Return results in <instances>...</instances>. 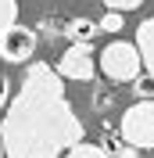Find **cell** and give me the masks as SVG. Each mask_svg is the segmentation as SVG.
Returning a JSON list of instances; mask_svg holds the SVG:
<instances>
[{"label":"cell","instance_id":"cell-13","mask_svg":"<svg viewBox=\"0 0 154 158\" xmlns=\"http://www.w3.org/2000/svg\"><path fill=\"white\" fill-rule=\"evenodd\" d=\"M7 86H11V79L0 72V108H7Z\"/></svg>","mask_w":154,"mask_h":158},{"label":"cell","instance_id":"cell-11","mask_svg":"<svg viewBox=\"0 0 154 158\" xmlns=\"http://www.w3.org/2000/svg\"><path fill=\"white\" fill-rule=\"evenodd\" d=\"M100 4H104L107 11H122V15H125V11H136L144 0H100Z\"/></svg>","mask_w":154,"mask_h":158},{"label":"cell","instance_id":"cell-12","mask_svg":"<svg viewBox=\"0 0 154 158\" xmlns=\"http://www.w3.org/2000/svg\"><path fill=\"white\" fill-rule=\"evenodd\" d=\"M133 83H136V86H133L136 94H144V101H151V94H154V79H151V76H147V79H140V76H136Z\"/></svg>","mask_w":154,"mask_h":158},{"label":"cell","instance_id":"cell-14","mask_svg":"<svg viewBox=\"0 0 154 158\" xmlns=\"http://www.w3.org/2000/svg\"><path fill=\"white\" fill-rule=\"evenodd\" d=\"M118 158H136V148H129V144H125V148H118Z\"/></svg>","mask_w":154,"mask_h":158},{"label":"cell","instance_id":"cell-15","mask_svg":"<svg viewBox=\"0 0 154 158\" xmlns=\"http://www.w3.org/2000/svg\"><path fill=\"white\" fill-rule=\"evenodd\" d=\"M0 158H4V144H0Z\"/></svg>","mask_w":154,"mask_h":158},{"label":"cell","instance_id":"cell-10","mask_svg":"<svg viewBox=\"0 0 154 158\" xmlns=\"http://www.w3.org/2000/svg\"><path fill=\"white\" fill-rule=\"evenodd\" d=\"M97 29H104V32H118V29H122V11H107L104 18L97 22Z\"/></svg>","mask_w":154,"mask_h":158},{"label":"cell","instance_id":"cell-2","mask_svg":"<svg viewBox=\"0 0 154 158\" xmlns=\"http://www.w3.org/2000/svg\"><path fill=\"white\" fill-rule=\"evenodd\" d=\"M97 65L104 72L111 83H133L144 69V61H140V50L136 43H125V40H111L100 54H97Z\"/></svg>","mask_w":154,"mask_h":158},{"label":"cell","instance_id":"cell-6","mask_svg":"<svg viewBox=\"0 0 154 158\" xmlns=\"http://www.w3.org/2000/svg\"><path fill=\"white\" fill-rule=\"evenodd\" d=\"M136 50H140V61H144L147 76L154 79V18L136 25Z\"/></svg>","mask_w":154,"mask_h":158},{"label":"cell","instance_id":"cell-5","mask_svg":"<svg viewBox=\"0 0 154 158\" xmlns=\"http://www.w3.org/2000/svg\"><path fill=\"white\" fill-rule=\"evenodd\" d=\"M58 76L72 79V83H90V79L97 76L93 47H90V43H72V47L58 58Z\"/></svg>","mask_w":154,"mask_h":158},{"label":"cell","instance_id":"cell-8","mask_svg":"<svg viewBox=\"0 0 154 158\" xmlns=\"http://www.w3.org/2000/svg\"><path fill=\"white\" fill-rule=\"evenodd\" d=\"M97 32V25L90 18H75L72 25H68V36H72V43H90V36Z\"/></svg>","mask_w":154,"mask_h":158},{"label":"cell","instance_id":"cell-4","mask_svg":"<svg viewBox=\"0 0 154 158\" xmlns=\"http://www.w3.org/2000/svg\"><path fill=\"white\" fill-rule=\"evenodd\" d=\"M39 47V36L36 29H29V25H11L4 36H0V58L7 61V65H25V61H32V54H36Z\"/></svg>","mask_w":154,"mask_h":158},{"label":"cell","instance_id":"cell-1","mask_svg":"<svg viewBox=\"0 0 154 158\" xmlns=\"http://www.w3.org/2000/svg\"><path fill=\"white\" fill-rule=\"evenodd\" d=\"M83 140V118L65 94V83L47 61H29L18 94L0 122L4 158H61Z\"/></svg>","mask_w":154,"mask_h":158},{"label":"cell","instance_id":"cell-7","mask_svg":"<svg viewBox=\"0 0 154 158\" xmlns=\"http://www.w3.org/2000/svg\"><path fill=\"white\" fill-rule=\"evenodd\" d=\"M65 158H111L100 144H86V140H79V144H72V148L65 151Z\"/></svg>","mask_w":154,"mask_h":158},{"label":"cell","instance_id":"cell-3","mask_svg":"<svg viewBox=\"0 0 154 158\" xmlns=\"http://www.w3.org/2000/svg\"><path fill=\"white\" fill-rule=\"evenodd\" d=\"M118 133L129 148L147 151L154 148V97L151 101H136L133 108L122 111V122H118Z\"/></svg>","mask_w":154,"mask_h":158},{"label":"cell","instance_id":"cell-9","mask_svg":"<svg viewBox=\"0 0 154 158\" xmlns=\"http://www.w3.org/2000/svg\"><path fill=\"white\" fill-rule=\"evenodd\" d=\"M18 22V0H0V36Z\"/></svg>","mask_w":154,"mask_h":158}]
</instances>
